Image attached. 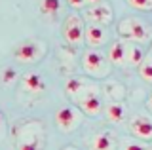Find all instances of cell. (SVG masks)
<instances>
[{
    "label": "cell",
    "mask_w": 152,
    "mask_h": 150,
    "mask_svg": "<svg viewBox=\"0 0 152 150\" xmlns=\"http://www.w3.org/2000/svg\"><path fill=\"white\" fill-rule=\"evenodd\" d=\"M19 150H40V143H38L36 137H32L28 141H23V143L19 144Z\"/></svg>",
    "instance_id": "ffe728a7"
},
{
    "label": "cell",
    "mask_w": 152,
    "mask_h": 150,
    "mask_svg": "<svg viewBox=\"0 0 152 150\" xmlns=\"http://www.w3.org/2000/svg\"><path fill=\"white\" fill-rule=\"evenodd\" d=\"M42 53H44V46L36 40L23 42L13 51V55H15V59L19 63H34V61H38L42 57Z\"/></svg>",
    "instance_id": "277c9868"
},
{
    "label": "cell",
    "mask_w": 152,
    "mask_h": 150,
    "mask_svg": "<svg viewBox=\"0 0 152 150\" xmlns=\"http://www.w3.org/2000/svg\"><path fill=\"white\" fill-rule=\"evenodd\" d=\"M129 131L133 137L141 139V141H150L152 139V120L148 116H135L131 122H129Z\"/></svg>",
    "instance_id": "ba28073f"
},
{
    "label": "cell",
    "mask_w": 152,
    "mask_h": 150,
    "mask_svg": "<svg viewBox=\"0 0 152 150\" xmlns=\"http://www.w3.org/2000/svg\"><path fill=\"white\" fill-rule=\"evenodd\" d=\"M95 87V86H93ZM91 87V90H86V93L82 97H78V105L80 108H82L86 114L89 116H97L99 112L103 110V103H101V97L97 95V91H95Z\"/></svg>",
    "instance_id": "52a82bcc"
},
{
    "label": "cell",
    "mask_w": 152,
    "mask_h": 150,
    "mask_svg": "<svg viewBox=\"0 0 152 150\" xmlns=\"http://www.w3.org/2000/svg\"><path fill=\"white\" fill-rule=\"evenodd\" d=\"M97 2H101V0H86V4H97Z\"/></svg>",
    "instance_id": "cb8c5ba5"
},
{
    "label": "cell",
    "mask_w": 152,
    "mask_h": 150,
    "mask_svg": "<svg viewBox=\"0 0 152 150\" xmlns=\"http://www.w3.org/2000/svg\"><path fill=\"white\" fill-rule=\"evenodd\" d=\"M107 31L103 25H88L86 27V42H88L89 48H99L107 42Z\"/></svg>",
    "instance_id": "9c48e42d"
},
{
    "label": "cell",
    "mask_w": 152,
    "mask_h": 150,
    "mask_svg": "<svg viewBox=\"0 0 152 150\" xmlns=\"http://www.w3.org/2000/svg\"><path fill=\"white\" fill-rule=\"evenodd\" d=\"M80 122V114L76 112L74 106H61L59 110L55 112V124L59 129L63 131H70L78 125Z\"/></svg>",
    "instance_id": "8992f818"
},
{
    "label": "cell",
    "mask_w": 152,
    "mask_h": 150,
    "mask_svg": "<svg viewBox=\"0 0 152 150\" xmlns=\"http://www.w3.org/2000/svg\"><path fill=\"white\" fill-rule=\"evenodd\" d=\"M88 87L89 86H86L84 80H80V78H70V80H66V84H65L66 93H69L70 97H76V99H78V97H82Z\"/></svg>",
    "instance_id": "5bb4252c"
},
{
    "label": "cell",
    "mask_w": 152,
    "mask_h": 150,
    "mask_svg": "<svg viewBox=\"0 0 152 150\" xmlns=\"http://www.w3.org/2000/svg\"><path fill=\"white\" fill-rule=\"evenodd\" d=\"M82 67L84 70L93 78H104L110 72V67L107 63V57L97 50H88L82 57Z\"/></svg>",
    "instance_id": "7a4b0ae2"
},
{
    "label": "cell",
    "mask_w": 152,
    "mask_h": 150,
    "mask_svg": "<svg viewBox=\"0 0 152 150\" xmlns=\"http://www.w3.org/2000/svg\"><path fill=\"white\" fill-rule=\"evenodd\" d=\"M91 150H114V141L108 133H97L89 143Z\"/></svg>",
    "instance_id": "7c38bea8"
},
{
    "label": "cell",
    "mask_w": 152,
    "mask_h": 150,
    "mask_svg": "<svg viewBox=\"0 0 152 150\" xmlns=\"http://www.w3.org/2000/svg\"><path fill=\"white\" fill-rule=\"evenodd\" d=\"M61 10V0H42L40 2V12L44 15H57Z\"/></svg>",
    "instance_id": "2e32d148"
},
{
    "label": "cell",
    "mask_w": 152,
    "mask_h": 150,
    "mask_svg": "<svg viewBox=\"0 0 152 150\" xmlns=\"http://www.w3.org/2000/svg\"><path fill=\"white\" fill-rule=\"evenodd\" d=\"M108 61L112 65H118V67L126 65L127 63V42H124V40L114 42L110 46V50H108Z\"/></svg>",
    "instance_id": "30bf717a"
},
{
    "label": "cell",
    "mask_w": 152,
    "mask_h": 150,
    "mask_svg": "<svg viewBox=\"0 0 152 150\" xmlns=\"http://www.w3.org/2000/svg\"><path fill=\"white\" fill-rule=\"evenodd\" d=\"M63 36L69 44L72 46H78L82 44L84 38H86V29H84V21L80 15L76 13H70L69 17L65 19V25H63Z\"/></svg>",
    "instance_id": "3957f363"
},
{
    "label": "cell",
    "mask_w": 152,
    "mask_h": 150,
    "mask_svg": "<svg viewBox=\"0 0 152 150\" xmlns=\"http://www.w3.org/2000/svg\"><path fill=\"white\" fill-rule=\"evenodd\" d=\"M21 86L25 91H31V93H40L46 90V82L38 72H27L21 80Z\"/></svg>",
    "instance_id": "8fae6325"
},
{
    "label": "cell",
    "mask_w": 152,
    "mask_h": 150,
    "mask_svg": "<svg viewBox=\"0 0 152 150\" xmlns=\"http://www.w3.org/2000/svg\"><path fill=\"white\" fill-rule=\"evenodd\" d=\"M86 19L91 21L93 25H110L112 21V8L107 2H97L86 10Z\"/></svg>",
    "instance_id": "5b68a950"
},
{
    "label": "cell",
    "mask_w": 152,
    "mask_h": 150,
    "mask_svg": "<svg viewBox=\"0 0 152 150\" xmlns=\"http://www.w3.org/2000/svg\"><path fill=\"white\" fill-rule=\"evenodd\" d=\"M148 106H150V108H152V97H150V101H148Z\"/></svg>",
    "instance_id": "d4e9b609"
},
{
    "label": "cell",
    "mask_w": 152,
    "mask_h": 150,
    "mask_svg": "<svg viewBox=\"0 0 152 150\" xmlns=\"http://www.w3.org/2000/svg\"><path fill=\"white\" fill-rule=\"evenodd\" d=\"M126 2L139 12H152V0H126Z\"/></svg>",
    "instance_id": "e0dca14e"
},
{
    "label": "cell",
    "mask_w": 152,
    "mask_h": 150,
    "mask_svg": "<svg viewBox=\"0 0 152 150\" xmlns=\"http://www.w3.org/2000/svg\"><path fill=\"white\" fill-rule=\"evenodd\" d=\"M139 74L142 80L152 84V61H142V65L139 67Z\"/></svg>",
    "instance_id": "ac0fdd59"
},
{
    "label": "cell",
    "mask_w": 152,
    "mask_h": 150,
    "mask_svg": "<svg viewBox=\"0 0 152 150\" xmlns=\"http://www.w3.org/2000/svg\"><path fill=\"white\" fill-rule=\"evenodd\" d=\"M104 114H107L108 122L120 124V122H124V118H126V108H124V105H120V103H110V105H107Z\"/></svg>",
    "instance_id": "4fadbf2b"
},
{
    "label": "cell",
    "mask_w": 152,
    "mask_h": 150,
    "mask_svg": "<svg viewBox=\"0 0 152 150\" xmlns=\"http://www.w3.org/2000/svg\"><path fill=\"white\" fill-rule=\"evenodd\" d=\"M69 2V6H72V8H82L86 6V0H66Z\"/></svg>",
    "instance_id": "7402d4cb"
},
{
    "label": "cell",
    "mask_w": 152,
    "mask_h": 150,
    "mask_svg": "<svg viewBox=\"0 0 152 150\" xmlns=\"http://www.w3.org/2000/svg\"><path fill=\"white\" fill-rule=\"evenodd\" d=\"M124 150H150V148L145 146V144H141V143H129V144H126Z\"/></svg>",
    "instance_id": "44dd1931"
},
{
    "label": "cell",
    "mask_w": 152,
    "mask_h": 150,
    "mask_svg": "<svg viewBox=\"0 0 152 150\" xmlns=\"http://www.w3.org/2000/svg\"><path fill=\"white\" fill-rule=\"evenodd\" d=\"M142 61H145V53L139 46L133 42V44H127V63L133 65V67H141Z\"/></svg>",
    "instance_id": "9a60e30c"
},
{
    "label": "cell",
    "mask_w": 152,
    "mask_h": 150,
    "mask_svg": "<svg viewBox=\"0 0 152 150\" xmlns=\"http://www.w3.org/2000/svg\"><path fill=\"white\" fill-rule=\"evenodd\" d=\"M15 78H17L15 68H12V67L4 68V72H2V84H4V86H10V84H13V82H15Z\"/></svg>",
    "instance_id": "d6986e66"
},
{
    "label": "cell",
    "mask_w": 152,
    "mask_h": 150,
    "mask_svg": "<svg viewBox=\"0 0 152 150\" xmlns=\"http://www.w3.org/2000/svg\"><path fill=\"white\" fill-rule=\"evenodd\" d=\"M2 127H4V118H2V112H0V133H2Z\"/></svg>",
    "instance_id": "603a6c76"
},
{
    "label": "cell",
    "mask_w": 152,
    "mask_h": 150,
    "mask_svg": "<svg viewBox=\"0 0 152 150\" xmlns=\"http://www.w3.org/2000/svg\"><path fill=\"white\" fill-rule=\"evenodd\" d=\"M118 34L127 42L135 44H146L152 40V29L139 17H126L118 25Z\"/></svg>",
    "instance_id": "6da1fadb"
}]
</instances>
